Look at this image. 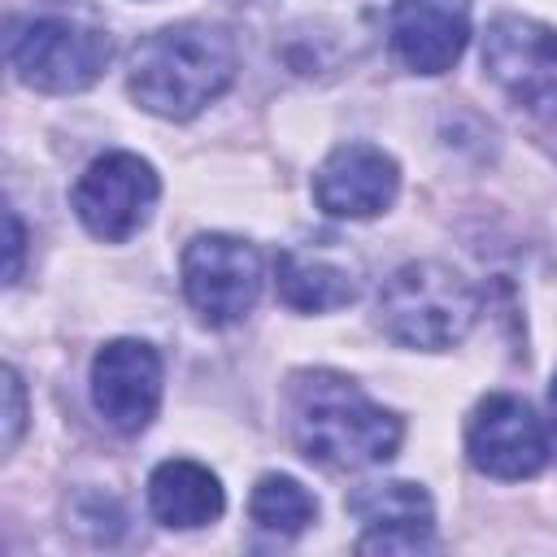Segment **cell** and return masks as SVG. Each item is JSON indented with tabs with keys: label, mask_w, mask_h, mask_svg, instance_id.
Wrapping results in <instances>:
<instances>
[{
	"label": "cell",
	"mask_w": 557,
	"mask_h": 557,
	"mask_svg": "<svg viewBox=\"0 0 557 557\" xmlns=\"http://www.w3.org/2000/svg\"><path fill=\"white\" fill-rule=\"evenodd\" d=\"M292 440L326 470H361L392 461L400 448V418L374 405L352 379L335 370H300L287 387Z\"/></svg>",
	"instance_id": "cell-1"
},
{
	"label": "cell",
	"mask_w": 557,
	"mask_h": 557,
	"mask_svg": "<svg viewBox=\"0 0 557 557\" xmlns=\"http://www.w3.org/2000/svg\"><path fill=\"white\" fill-rule=\"evenodd\" d=\"M235 83V39L213 22H174L131 52L126 87L157 117H191Z\"/></svg>",
	"instance_id": "cell-2"
},
{
	"label": "cell",
	"mask_w": 557,
	"mask_h": 557,
	"mask_svg": "<svg viewBox=\"0 0 557 557\" xmlns=\"http://www.w3.org/2000/svg\"><path fill=\"white\" fill-rule=\"evenodd\" d=\"M474 287L440 261H409L379 292V326L405 348H453L474 326Z\"/></svg>",
	"instance_id": "cell-3"
},
{
	"label": "cell",
	"mask_w": 557,
	"mask_h": 557,
	"mask_svg": "<svg viewBox=\"0 0 557 557\" xmlns=\"http://www.w3.org/2000/svg\"><path fill=\"white\" fill-rule=\"evenodd\" d=\"M109 35L74 13H39L9 35V65L35 91H83L109 65Z\"/></svg>",
	"instance_id": "cell-4"
},
{
	"label": "cell",
	"mask_w": 557,
	"mask_h": 557,
	"mask_svg": "<svg viewBox=\"0 0 557 557\" xmlns=\"http://www.w3.org/2000/svg\"><path fill=\"white\" fill-rule=\"evenodd\" d=\"M483 70L531 117L557 126V30L505 13L483 35Z\"/></svg>",
	"instance_id": "cell-5"
},
{
	"label": "cell",
	"mask_w": 557,
	"mask_h": 557,
	"mask_svg": "<svg viewBox=\"0 0 557 557\" xmlns=\"http://www.w3.org/2000/svg\"><path fill=\"white\" fill-rule=\"evenodd\" d=\"M157 191H161L157 170L144 157H135V152H104V157H96L78 174V183H74V213H78V222L96 239L122 244V239H131L148 222V213L157 205Z\"/></svg>",
	"instance_id": "cell-6"
},
{
	"label": "cell",
	"mask_w": 557,
	"mask_h": 557,
	"mask_svg": "<svg viewBox=\"0 0 557 557\" xmlns=\"http://www.w3.org/2000/svg\"><path fill=\"white\" fill-rule=\"evenodd\" d=\"M183 292L209 326L239 322L261 296L257 248L235 235H196L183 248Z\"/></svg>",
	"instance_id": "cell-7"
},
{
	"label": "cell",
	"mask_w": 557,
	"mask_h": 557,
	"mask_svg": "<svg viewBox=\"0 0 557 557\" xmlns=\"http://www.w3.org/2000/svg\"><path fill=\"white\" fill-rule=\"evenodd\" d=\"M466 453H470L474 470H483L492 479H531L544 470L553 444L527 400H518L509 392H492L470 413Z\"/></svg>",
	"instance_id": "cell-8"
},
{
	"label": "cell",
	"mask_w": 557,
	"mask_h": 557,
	"mask_svg": "<svg viewBox=\"0 0 557 557\" xmlns=\"http://www.w3.org/2000/svg\"><path fill=\"white\" fill-rule=\"evenodd\" d=\"M91 405L96 413L122 431L139 435L161 405V357L144 339H113L91 361Z\"/></svg>",
	"instance_id": "cell-9"
},
{
	"label": "cell",
	"mask_w": 557,
	"mask_h": 557,
	"mask_svg": "<svg viewBox=\"0 0 557 557\" xmlns=\"http://www.w3.org/2000/svg\"><path fill=\"white\" fill-rule=\"evenodd\" d=\"M387 35L405 70L444 74L470 44V0H396Z\"/></svg>",
	"instance_id": "cell-10"
},
{
	"label": "cell",
	"mask_w": 557,
	"mask_h": 557,
	"mask_svg": "<svg viewBox=\"0 0 557 557\" xmlns=\"http://www.w3.org/2000/svg\"><path fill=\"white\" fill-rule=\"evenodd\" d=\"M396 191L400 170L374 144H344L313 174V196L331 218H374L396 200Z\"/></svg>",
	"instance_id": "cell-11"
},
{
	"label": "cell",
	"mask_w": 557,
	"mask_h": 557,
	"mask_svg": "<svg viewBox=\"0 0 557 557\" xmlns=\"http://www.w3.org/2000/svg\"><path fill=\"white\" fill-rule=\"evenodd\" d=\"M348 513L366 527L361 553H422L435 544V509L418 483H366L348 496Z\"/></svg>",
	"instance_id": "cell-12"
},
{
	"label": "cell",
	"mask_w": 557,
	"mask_h": 557,
	"mask_svg": "<svg viewBox=\"0 0 557 557\" xmlns=\"http://www.w3.org/2000/svg\"><path fill=\"white\" fill-rule=\"evenodd\" d=\"M148 509H152V518L161 527L191 531V527H209L213 518H222L226 496H222V483H218V474L209 466L174 457V461H161L152 470Z\"/></svg>",
	"instance_id": "cell-13"
},
{
	"label": "cell",
	"mask_w": 557,
	"mask_h": 557,
	"mask_svg": "<svg viewBox=\"0 0 557 557\" xmlns=\"http://www.w3.org/2000/svg\"><path fill=\"white\" fill-rule=\"evenodd\" d=\"M274 283H278L283 305H292L300 313H331V309H344L357 300L352 274L318 252H296V248L278 252Z\"/></svg>",
	"instance_id": "cell-14"
},
{
	"label": "cell",
	"mask_w": 557,
	"mask_h": 557,
	"mask_svg": "<svg viewBox=\"0 0 557 557\" xmlns=\"http://www.w3.org/2000/svg\"><path fill=\"white\" fill-rule=\"evenodd\" d=\"M248 513L270 535H300L318 518V500L292 474H261L248 500Z\"/></svg>",
	"instance_id": "cell-15"
},
{
	"label": "cell",
	"mask_w": 557,
	"mask_h": 557,
	"mask_svg": "<svg viewBox=\"0 0 557 557\" xmlns=\"http://www.w3.org/2000/svg\"><path fill=\"white\" fill-rule=\"evenodd\" d=\"M22 422H26V392H22L17 370L9 366V370H4V453L17 444Z\"/></svg>",
	"instance_id": "cell-16"
},
{
	"label": "cell",
	"mask_w": 557,
	"mask_h": 557,
	"mask_svg": "<svg viewBox=\"0 0 557 557\" xmlns=\"http://www.w3.org/2000/svg\"><path fill=\"white\" fill-rule=\"evenodd\" d=\"M4 231H9V265H4V283H17V274H22V244H26V235H22V222H17V213H13V209H4Z\"/></svg>",
	"instance_id": "cell-17"
},
{
	"label": "cell",
	"mask_w": 557,
	"mask_h": 557,
	"mask_svg": "<svg viewBox=\"0 0 557 557\" xmlns=\"http://www.w3.org/2000/svg\"><path fill=\"white\" fill-rule=\"evenodd\" d=\"M548 444H553V453H557V374H553V383H548Z\"/></svg>",
	"instance_id": "cell-18"
}]
</instances>
